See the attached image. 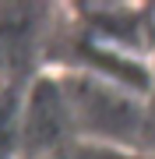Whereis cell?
<instances>
[{
    "instance_id": "obj_1",
    "label": "cell",
    "mask_w": 155,
    "mask_h": 159,
    "mask_svg": "<svg viewBox=\"0 0 155 159\" xmlns=\"http://www.w3.org/2000/svg\"><path fill=\"white\" fill-rule=\"evenodd\" d=\"M60 117H63L60 96L53 89H42L39 96H35V102H32V113H28V142H39V148L57 142L60 124H53V120H60Z\"/></svg>"
}]
</instances>
